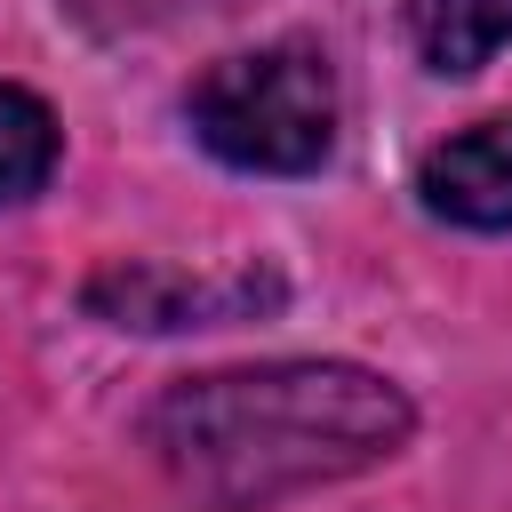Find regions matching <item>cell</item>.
Listing matches in <instances>:
<instances>
[{
  "mask_svg": "<svg viewBox=\"0 0 512 512\" xmlns=\"http://www.w3.org/2000/svg\"><path fill=\"white\" fill-rule=\"evenodd\" d=\"M512 40V0H408V48L424 72L464 80Z\"/></svg>",
  "mask_w": 512,
  "mask_h": 512,
  "instance_id": "5b68a950",
  "label": "cell"
},
{
  "mask_svg": "<svg viewBox=\"0 0 512 512\" xmlns=\"http://www.w3.org/2000/svg\"><path fill=\"white\" fill-rule=\"evenodd\" d=\"M416 200L464 232H512V120H472L416 160Z\"/></svg>",
  "mask_w": 512,
  "mask_h": 512,
  "instance_id": "3957f363",
  "label": "cell"
},
{
  "mask_svg": "<svg viewBox=\"0 0 512 512\" xmlns=\"http://www.w3.org/2000/svg\"><path fill=\"white\" fill-rule=\"evenodd\" d=\"M416 408L360 360H256L208 368L152 400L144 440L168 480L208 512H264L280 496L352 480L408 448Z\"/></svg>",
  "mask_w": 512,
  "mask_h": 512,
  "instance_id": "6da1fadb",
  "label": "cell"
},
{
  "mask_svg": "<svg viewBox=\"0 0 512 512\" xmlns=\"http://www.w3.org/2000/svg\"><path fill=\"white\" fill-rule=\"evenodd\" d=\"M264 296H272L264 280H184L168 264H112L88 280V304L112 312L120 328H208V320H232Z\"/></svg>",
  "mask_w": 512,
  "mask_h": 512,
  "instance_id": "277c9868",
  "label": "cell"
},
{
  "mask_svg": "<svg viewBox=\"0 0 512 512\" xmlns=\"http://www.w3.org/2000/svg\"><path fill=\"white\" fill-rule=\"evenodd\" d=\"M56 152H64V128H56V112H48L32 88L0 80V208L32 200V192L56 176Z\"/></svg>",
  "mask_w": 512,
  "mask_h": 512,
  "instance_id": "8992f818",
  "label": "cell"
},
{
  "mask_svg": "<svg viewBox=\"0 0 512 512\" xmlns=\"http://www.w3.org/2000/svg\"><path fill=\"white\" fill-rule=\"evenodd\" d=\"M192 136L248 176H312L336 152V72L312 40L216 56L184 96Z\"/></svg>",
  "mask_w": 512,
  "mask_h": 512,
  "instance_id": "7a4b0ae2",
  "label": "cell"
}]
</instances>
